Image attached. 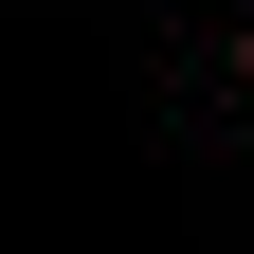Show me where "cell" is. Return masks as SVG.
I'll return each mask as SVG.
<instances>
[{"label":"cell","instance_id":"6da1fadb","mask_svg":"<svg viewBox=\"0 0 254 254\" xmlns=\"http://www.w3.org/2000/svg\"><path fill=\"white\" fill-rule=\"evenodd\" d=\"M236 91H254V37H236Z\"/></svg>","mask_w":254,"mask_h":254}]
</instances>
